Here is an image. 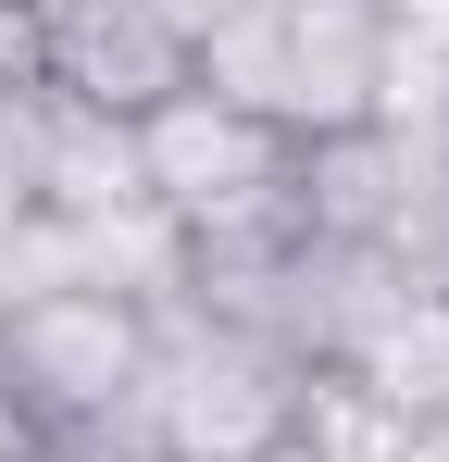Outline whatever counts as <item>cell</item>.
<instances>
[{"label":"cell","mask_w":449,"mask_h":462,"mask_svg":"<svg viewBox=\"0 0 449 462\" xmlns=\"http://www.w3.org/2000/svg\"><path fill=\"white\" fill-rule=\"evenodd\" d=\"M25 288H63V237H50V226H25V237H0V312L25 300Z\"/></svg>","instance_id":"6"},{"label":"cell","mask_w":449,"mask_h":462,"mask_svg":"<svg viewBox=\"0 0 449 462\" xmlns=\"http://www.w3.org/2000/svg\"><path fill=\"white\" fill-rule=\"evenodd\" d=\"M138 138L113 125V113H75L38 88V226L63 237H100V226H138Z\"/></svg>","instance_id":"5"},{"label":"cell","mask_w":449,"mask_h":462,"mask_svg":"<svg viewBox=\"0 0 449 462\" xmlns=\"http://www.w3.org/2000/svg\"><path fill=\"white\" fill-rule=\"evenodd\" d=\"M25 38H38V88L75 113H113V125H138L162 88H188V51L138 0H25Z\"/></svg>","instance_id":"4"},{"label":"cell","mask_w":449,"mask_h":462,"mask_svg":"<svg viewBox=\"0 0 449 462\" xmlns=\"http://www.w3.org/2000/svg\"><path fill=\"white\" fill-rule=\"evenodd\" d=\"M262 462H312V450H299V438H288V450H262Z\"/></svg>","instance_id":"8"},{"label":"cell","mask_w":449,"mask_h":462,"mask_svg":"<svg viewBox=\"0 0 449 462\" xmlns=\"http://www.w3.org/2000/svg\"><path fill=\"white\" fill-rule=\"evenodd\" d=\"M150 25H162V38H175V51H200V38H213L224 13H237V0H138Z\"/></svg>","instance_id":"7"},{"label":"cell","mask_w":449,"mask_h":462,"mask_svg":"<svg viewBox=\"0 0 449 462\" xmlns=\"http://www.w3.org/2000/svg\"><path fill=\"white\" fill-rule=\"evenodd\" d=\"M288 438H299V363L275 337H250V325L162 300V350H150L125 450L138 462H262Z\"/></svg>","instance_id":"2"},{"label":"cell","mask_w":449,"mask_h":462,"mask_svg":"<svg viewBox=\"0 0 449 462\" xmlns=\"http://www.w3.org/2000/svg\"><path fill=\"white\" fill-rule=\"evenodd\" d=\"M150 350H162V312L125 300V288H25L0 312V412L25 425V450L63 462V450H125L138 425V387H150Z\"/></svg>","instance_id":"1"},{"label":"cell","mask_w":449,"mask_h":462,"mask_svg":"<svg viewBox=\"0 0 449 462\" xmlns=\"http://www.w3.org/2000/svg\"><path fill=\"white\" fill-rule=\"evenodd\" d=\"M125 138H138V200L175 237L288 226V162H299V138H275L262 113H237V100H213V88H162Z\"/></svg>","instance_id":"3"}]
</instances>
